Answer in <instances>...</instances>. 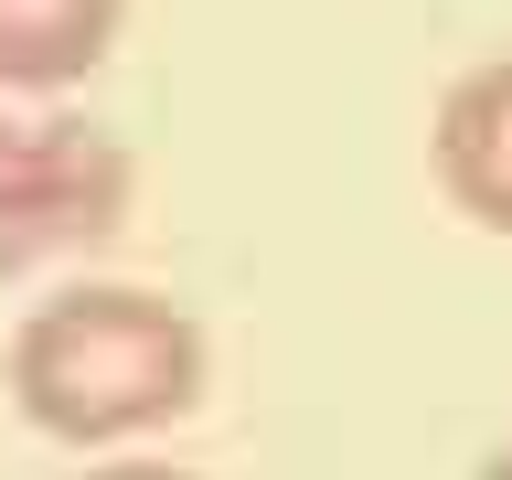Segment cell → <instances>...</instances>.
<instances>
[{"instance_id":"obj_1","label":"cell","mask_w":512,"mask_h":480,"mask_svg":"<svg viewBox=\"0 0 512 480\" xmlns=\"http://www.w3.org/2000/svg\"><path fill=\"white\" fill-rule=\"evenodd\" d=\"M11 395L64 448L171 427L203 406V320L160 288H64L11 331Z\"/></svg>"},{"instance_id":"obj_2","label":"cell","mask_w":512,"mask_h":480,"mask_svg":"<svg viewBox=\"0 0 512 480\" xmlns=\"http://www.w3.org/2000/svg\"><path fill=\"white\" fill-rule=\"evenodd\" d=\"M128 224V150L86 118H0V278L32 256L107 246Z\"/></svg>"},{"instance_id":"obj_3","label":"cell","mask_w":512,"mask_h":480,"mask_svg":"<svg viewBox=\"0 0 512 480\" xmlns=\"http://www.w3.org/2000/svg\"><path fill=\"white\" fill-rule=\"evenodd\" d=\"M427 150H438L448 203H459L470 224H491V235H512V54L470 64V75L438 96Z\"/></svg>"},{"instance_id":"obj_4","label":"cell","mask_w":512,"mask_h":480,"mask_svg":"<svg viewBox=\"0 0 512 480\" xmlns=\"http://www.w3.org/2000/svg\"><path fill=\"white\" fill-rule=\"evenodd\" d=\"M128 0H0V86H75L107 64Z\"/></svg>"},{"instance_id":"obj_5","label":"cell","mask_w":512,"mask_h":480,"mask_svg":"<svg viewBox=\"0 0 512 480\" xmlns=\"http://www.w3.org/2000/svg\"><path fill=\"white\" fill-rule=\"evenodd\" d=\"M96 480H192V470H150V459H139V470H96Z\"/></svg>"},{"instance_id":"obj_6","label":"cell","mask_w":512,"mask_h":480,"mask_svg":"<svg viewBox=\"0 0 512 480\" xmlns=\"http://www.w3.org/2000/svg\"><path fill=\"white\" fill-rule=\"evenodd\" d=\"M480 480H512V448H491V470H480Z\"/></svg>"}]
</instances>
